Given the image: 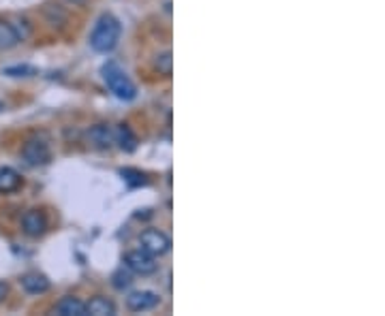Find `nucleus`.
Masks as SVG:
<instances>
[{
  "instance_id": "f257e3e1",
  "label": "nucleus",
  "mask_w": 385,
  "mask_h": 316,
  "mask_svg": "<svg viewBox=\"0 0 385 316\" xmlns=\"http://www.w3.org/2000/svg\"><path fill=\"white\" fill-rule=\"evenodd\" d=\"M120 30L123 28H120V22L114 15H110V13L101 15L92 34H90V48L98 54L112 52L120 41Z\"/></svg>"
},
{
  "instance_id": "f03ea898",
  "label": "nucleus",
  "mask_w": 385,
  "mask_h": 316,
  "mask_svg": "<svg viewBox=\"0 0 385 316\" xmlns=\"http://www.w3.org/2000/svg\"><path fill=\"white\" fill-rule=\"evenodd\" d=\"M103 77L107 88L120 98V101H133L137 96V88L135 83L127 77V73L120 69L116 62H107L103 67Z\"/></svg>"
},
{
  "instance_id": "7ed1b4c3",
  "label": "nucleus",
  "mask_w": 385,
  "mask_h": 316,
  "mask_svg": "<svg viewBox=\"0 0 385 316\" xmlns=\"http://www.w3.org/2000/svg\"><path fill=\"white\" fill-rule=\"evenodd\" d=\"M139 244H141V250H146L152 257H163L171 246L169 238L158 229H146L144 233L139 235Z\"/></svg>"
},
{
  "instance_id": "20e7f679",
  "label": "nucleus",
  "mask_w": 385,
  "mask_h": 316,
  "mask_svg": "<svg viewBox=\"0 0 385 316\" xmlns=\"http://www.w3.org/2000/svg\"><path fill=\"white\" fill-rule=\"evenodd\" d=\"M22 158L28 167H39L50 162L52 154H50V145L41 139H28L22 147Z\"/></svg>"
},
{
  "instance_id": "39448f33",
  "label": "nucleus",
  "mask_w": 385,
  "mask_h": 316,
  "mask_svg": "<svg viewBox=\"0 0 385 316\" xmlns=\"http://www.w3.org/2000/svg\"><path fill=\"white\" fill-rule=\"evenodd\" d=\"M125 265H127V269H131L133 273H139V276H150V273L156 271V261H154L152 255H148L146 250L127 252Z\"/></svg>"
},
{
  "instance_id": "423d86ee",
  "label": "nucleus",
  "mask_w": 385,
  "mask_h": 316,
  "mask_svg": "<svg viewBox=\"0 0 385 316\" xmlns=\"http://www.w3.org/2000/svg\"><path fill=\"white\" fill-rule=\"evenodd\" d=\"M160 304V297L152 291H135L127 297V308L131 312H146Z\"/></svg>"
},
{
  "instance_id": "0eeeda50",
  "label": "nucleus",
  "mask_w": 385,
  "mask_h": 316,
  "mask_svg": "<svg viewBox=\"0 0 385 316\" xmlns=\"http://www.w3.org/2000/svg\"><path fill=\"white\" fill-rule=\"evenodd\" d=\"M48 229V220L43 216V212H39V209H30L22 216V231L28 238H39L43 235Z\"/></svg>"
},
{
  "instance_id": "6e6552de",
  "label": "nucleus",
  "mask_w": 385,
  "mask_h": 316,
  "mask_svg": "<svg viewBox=\"0 0 385 316\" xmlns=\"http://www.w3.org/2000/svg\"><path fill=\"white\" fill-rule=\"evenodd\" d=\"M22 288L30 295H41L50 288V280L48 276H43V273H39V271H28L22 276Z\"/></svg>"
},
{
  "instance_id": "1a4fd4ad",
  "label": "nucleus",
  "mask_w": 385,
  "mask_h": 316,
  "mask_svg": "<svg viewBox=\"0 0 385 316\" xmlns=\"http://www.w3.org/2000/svg\"><path fill=\"white\" fill-rule=\"evenodd\" d=\"M56 314H60V316H88V310L82 299L63 297L56 304Z\"/></svg>"
},
{
  "instance_id": "9d476101",
  "label": "nucleus",
  "mask_w": 385,
  "mask_h": 316,
  "mask_svg": "<svg viewBox=\"0 0 385 316\" xmlns=\"http://www.w3.org/2000/svg\"><path fill=\"white\" fill-rule=\"evenodd\" d=\"M88 139H90V143L96 145V147H112V143L116 141V139H114V133L110 131V126H105V124L92 126V129L88 131Z\"/></svg>"
},
{
  "instance_id": "9b49d317",
  "label": "nucleus",
  "mask_w": 385,
  "mask_h": 316,
  "mask_svg": "<svg viewBox=\"0 0 385 316\" xmlns=\"http://www.w3.org/2000/svg\"><path fill=\"white\" fill-rule=\"evenodd\" d=\"M22 186V178L11 167L0 169V193H15L17 188Z\"/></svg>"
},
{
  "instance_id": "f8f14e48",
  "label": "nucleus",
  "mask_w": 385,
  "mask_h": 316,
  "mask_svg": "<svg viewBox=\"0 0 385 316\" xmlns=\"http://www.w3.org/2000/svg\"><path fill=\"white\" fill-rule=\"evenodd\" d=\"M86 310H88V314H92V316H114V314H116V306H114V302H110L107 297H92V299L86 304Z\"/></svg>"
},
{
  "instance_id": "ddd939ff",
  "label": "nucleus",
  "mask_w": 385,
  "mask_h": 316,
  "mask_svg": "<svg viewBox=\"0 0 385 316\" xmlns=\"http://www.w3.org/2000/svg\"><path fill=\"white\" fill-rule=\"evenodd\" d=\"M114 139L118 141V145L123 147L125 152H133L135 147H137V137L133 135V131L129 129L127 124H120V126H118V131H116Z\"/></svg>"
},
{
  "instance_id": "4468645a",
  "label": "nucleus",
  "mask_w": 385,
  "mask_h": 316,
  "mask_svg": "<svg viewBox=\"0 0 385 316\" xmlns=\"http://www.w3.org/2000/svg\"><path fill=\"white\" fill-rule=\"evenodd\" d=\"M17 43H19L17 30L7 22H0V50H13Z\"/></svg>"
},
{
  "instance_id": "2eb2a0df",
  "label": "nucleus",
  "mask_w": 385,
  "mask_h": 316,
  "mask_svg": "<svg viewBox=\"0 0 385 316\" xmlns=\"http://www.w3.org/2000/svg\"><path fill=\"white\" fill-rule=\"evenodd\" d=\"M154 69L160 73V75H165L169 77L171 71H174V58H171V52H163V54H158L154 58Z\"/></svg>"
},
{
  "instance_id": "dca6fc26",
  "label": "nucleus",
  "mask_w": 385,
  "mask_h": 316,
  "mask_svg": "<svg viewBox=\"0 0 385 316\" xmlns=\"http://www.w3.org/2000/svg\"><path fill=\"white\" fill-rule=\"evenodd\" d=\"M131 282H133V276H131V269L127 271V269H118V271H114V276H112V284L116 286V288H127V286H131Z\"/></svg>"
},
{
  "instance_id": "f3484780",
  "label": "nucleus",
  "mask_w": 385,
  "mask_h": 316,
  "mask_svg": "<svg viewBox=\"0 0 385 316\" xmlns=\"http://www.w3.org/2000/svg\"><path fill=\"white\" fill-rule=\"evenodd\" d=\"M120 176L125 178V182H129L131 186H141V184H146V176L141 173V171H135V169H123L120 171Z\"/></svg>"
},
{
  "instance_id": "a211bd4d",
  "label": "nucleus",
  "mask_w": 385,
  "mask_h": 316,
  "mask_svg": "<svg viewBox=\"0 0 385 316\" xmlns=\"http://www.w3.org/2000/svg\"><path fill=\"white\" fill-rule=\"evenodd\" d=\"M34 73L37 71L32 67H9V69H5V75H9V77H30Z\"/></svg>"
},
{
  "instance_id": "6ab92c4d",
  "label": "nucleus",
  "mask_w": 385,
  "mask_h": 316,
  "mask_svg": "<svg viewBox=\"0 0 385 316\" xmlns=\"http://www.w3.org/2000/svg\"><path fill=\"white\" fill-rule=\"evenodd\" d=\"M7 295H9V286L5 282H0V304L7 299Z\"/></svg>"
},
{
  "instance_id": "aec40b11",
  "label": "nucleus",
  "mask_w": 385,
  "mask_h": 316,
  "mask_svg": "<svg viewBox=\"0 0 385 316\" xmlns=\"http://www.w3.org/2000/svg\"><path fill=\"white\" fill-rule=\"evenodd\" d=\"M69 3H73V5H77V7H84L88 0H69Z\"/></svg>"
}]
</instances>
